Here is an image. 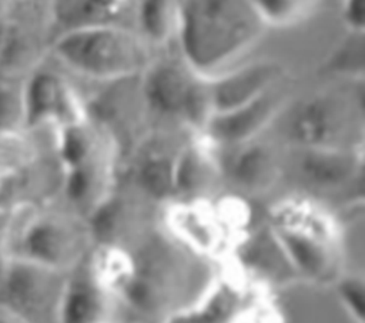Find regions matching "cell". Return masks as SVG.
I'll list each match as a JSON object with an SVG mask.
<instances>
[{
  "instance_id": "7",
  "label": "cell",
  "mask_w": 365,
  "mask_h": 323,
  "mask_svg": "<svg viewBox=\"0 0 365 323\" xmlns=\"http://www.w3.org/2000/svg\"><path fill=\"white\" fill-rule=\"evenodd\" d=\"M80 154H81V147H80L78 139L74 137H68L67 144H66V157L74 162L80 158Z\"/></svg>"
},
{
  "instance_id": "4",
  "label": "cell",
  "mask_w": 365,
  "mask_h": 323,
  "mask_svg": "<svg viewBox=\"0 0 365 323\" xmlns=\"http://www.w3.org/2000/svg\"><path fill=\"white\" fill-rule=\"evenodd\" d=\"M54 97V88L47 77H38L33 85L30 92V101H31V114L36 117L40 112H43L51 102Z\"/></svg>"
},
{
  "instance_id": "10",
  "label": "cell",
  "mask_w": 365,
  "mask_h": 323,
  "mask_svg": "<svg viewBox=\"0 0 365 323\" xmlns=\"http://www.w3.org/2000/svg\"><path fill=\"white\" fill-rule=\"evenodd\" d=\"M0 323H24V322L11 312L0 310Z\"/></svg>"
},
{
  "instance_id": "9",
  "label": "cell",
  "mask_w": 365,
  "mask_h": 323,
  "mask_svg": "<svg viewBox=\"0 0 365 323\" xmlns=\"http://www.w3.org/2000/svg\"><path fill=\"white\" fill-rule=\"evenodd\" d=\"M157 4L154 3H150L147 4L145 7V20H147V24L151 27V28H155V24L158 23V16H157Z\"/></svg>"
},
{
  "instance_id": "1",
  "label": "cell",
  "mask_w": 365,
  "mask_h": 323,
  "mask_svg": "<svg viewBox=\"0 0 365 323\" xmlns=\"http://www.w3.org/2000/svg\"><path fill=\"white\" fill-rule=\"evenodd\" d=\"M103 319L104 312L96 289L83 280L73 282L63 296L60 323H101Z\"/></svg>"
},
{
  "instance_id": "6",
  "label": "cell",
  "mask_w": 365,
  "mask_h": 323,
  "mask_svg": "<svg viewBox=\"0 0 365 323\" xmlns=\"http://www.w3.org/2000/svg\"><path fill=\"white\" fill-rule=\"evenodd\" d=\"M168 323H227V322H224V319H222V312L212 307V309L201 312V313L175 317L174 320H171Z\"/></svg>"
},
{
  "instance_id": "8",
  "label": "cell",
  "mask_w": 365,
  "mask_h": 323,
  "mask_svg": "<svg viewBox=\"0 0 365 323\" xmlns=\"http://www.w3.org/2000/svg\"><path fill=\"white\" fill-rule=\"evenodd\" d=\"M84 188H86V179H84V176H83L81 174L73 175V178H71V181H70V194H71L73 196H80V195L83 194Z\"/></svg>"
},
{
  "instance_id": "5",
  "label": "cell",
  "mask_w": 365,
  "mask_h": 323,
  "mask_svg": "<svg viewBox=\"0 0 365 323\" xmlns=\"http://www.w3.org/2000/svg\"><path fill=\"white\" fill-rule=\"evenodd\" d=\"M342 295L352 307V310L358 314L359 319H362L364 314V293H362V286L355 283V282H348L344 283L342 287Z\"/></svg>"
},
{
  "instance_id": "2",
  "label": "cell",
  "mask_w": 365,
  "mask_h": 323,
  "mask_svg": "<svg viewBox=\"0 0 365 323\" xmlns=\"http://www.w3.org/2000/svg\"><path fill=\"white\" fill-rule=\"evenodd\" d=\"M24 248L31 260L38 266L60 263L68 249L61 229L50 223H38L33 226L26 235Z\"/></svg>"
},
{
  "instance_id": "3",
  "label": "cell",
  "mask_w": 365,
  "mask_h": 323,
  "mask_svg": "<svg viewBox=\"0 0 365 323\" xmlns=\"http://www.w3.org/2000/svg\"><path fill=\"white\" fill-rule=\"evenodd\" d=\"M9 293L19 307L34 309L44 297V285L34 265H20L14 268L7 280Z\"/></svg>"
}]
</instances>
